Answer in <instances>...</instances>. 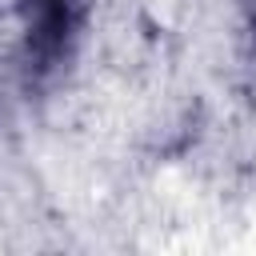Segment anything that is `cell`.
I'll return each mask as SVG.
<instances>
[{"instance_id":"obj_1","label":"cell","mask_w":256,"mask_h":256,"mask_svg":"<svg viewBox=\"0 0 256 256\" xmlns=\"http://www.w3.org/2000/svg\"><path fill=\"white\" fill-rule=\"evenodd\" d=\"M76 24V0H28V44L40 60L60 56Z\"/></svg>"}]
</instances>
